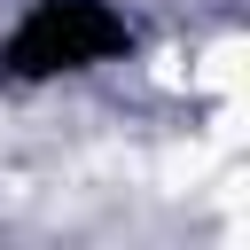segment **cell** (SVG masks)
I'll return each instance as SVG.
<instances>
[{
	"label": "cell",
	"mask_w": 250,
	"mask_h": 250,
	"mask_svg": "<svg viewBox=\"0 0 250 250\" xmlns=\"http://www.w3.org/2000/svg\"><path fill=\"white\" fill-rule=\"evenodd\" d=\"M133 47L141 23L125 0H23V16L0 31V86H62L125 62Z\"/></svg>",
	"instance_id": "6da1fadb"
}]
</instances>
